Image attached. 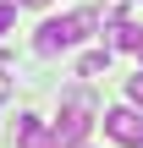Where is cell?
<instances>
[{"instance_id":"6da1fadb","label":"cell","mask_w":143,"mask_h":148,"mask_svg":"<svg viewBox=\"0 0 143 148\" xmlns=\"http://www.w3.org/2000/svg\"><path fill=\"white\" fill-rule=\"evenodd\" d=\"M94 11H72V16H50L44 27H39V38H33V49L50 60V55H61V49H72V44H83L88 33H94Z\"/></svg>"},{"instance_id":"7a4b0ae2","label":"cell","mask_w":143,"mask_h":148,"mask_svg":"<svg viewBox=\"0 0 143 148\" xmlns=\"http://www.w3.org/2000/svg\"><path fill=\"white\" fill-rule=\"evenodd\" d=\"M88 126H94V99L88 93H72L66 104H61V121H55V137L66 148H77L83 137H88Z\"/></svg>"},{"instance_id":"3957f363","label":"cell","mask_w":143,"mask_h":148,"mask_svg":"<svg viewBox=\"0 0 143 148\" xmlns=\"http://www.w3.org/2000/svg\"><path fill=\"white\" fill-rule=\"evenodd\" d=\"M105 132H110L121 148H143V110H138V104H116V110H105Z\"/></svg>"},{"instance_id":"277c9868","label":"cell","mask_w":143,"mask_h":148,"mask_svg":"<svg viewBox=\"0 0 143 148\" xmlns=\"http://www.w3.org/2000/svg\"><path fill=\"white\" fill-rule=\"evenodd\" d=\"M143 27L138 22H127V16H110V27H105V49H138Z\"/></svg>"},{"instance_id":"5b68a950","label":"cell","mask_w":143,"mask_h":148,"mask_svg":"<svg viewBox=\"0 0 143 148\" xmlns=\"http://www.w3.org/2000/svg\"><path fill=\"white\" fill-rule=\"evenodd\" d=\"M44 137H50V126H44L39 115H22V121H17V148H39Z\"/></svg>"},{"instance_id":"8992f818","label":"cell","mask_w":143,"mask_h":148,"mask_svg":"<svg viewBox=\"0 0 143 148\" xmlns=\"http://www.w3.org/2000/svg\"><path fill=\"white\" fill-rule=\"evenodd\" d=\"M99 71H110V49H88L77 60V77H99Z\"/></svg>"},{"instance_id":"52a82bcc","label":"cell","mask_w":143,"mask_h":148,"mask_svg":"<svg viewBox=\"0 0 143 148\" xmlns=\"http://www.w3.org/2000/svg\"><path fill=\"white\" fill-rule=\"evenodd\" d=\"M11 22H17V5H11V0H0V38L11 33Z\"/></svg>"},{"instance_id":"ba28073f","label":"cell","mask_w":143,"mask_h":148,"mask_svg":"<svg viewBox=\"0 0 143 148\" xmlns=\"http://www.w3.org/2000/svg\"><path fill=\"white\" fill-rule=\"evenodd\" d=\"M127 99H132V104H138V110H143V71H138V77H132V82H127Z\"/></svg>"},{"instance_id":"9c48e42d","label":"cell","mask_w":143,"mask_h":148,"mask_svg":"<svg viewBox=\"0 0 143 148\" xmlns=\"http://www.w3.org/2000/svg\"><path fill=\"white\" fill-rule=\"evenodd\" d=\"M39 148H66V143H61V137H55V132H50V137H44V143H39Z\"/></svg>"},{"instance_id":"30bf717a","label":"cell","mask_w":143,"mask_h":148,"mask_svg":"<svg viewBox=\"0 0 143 148\" xmlns=\"http://www.w3.org/2000/svg\"><path fill=\"white\" fill-rule=\"evenodd\" d=\"M17 5H44V0H17Z\"/></svg>"},{"instance_id":"8fae6325","label":"cell","mask_w":143,"mask_h":148,"mask_svg":"<svg viewBox=\"0 0 143 148\" xmlns=\"http://www.w3.org/2000/svg\"><path fill=\"white\" fill-rule=\"evenodd\" d=\"M132 55H138V60H143V38H138V49H132Z\"/></svg>"}]
</instances>
